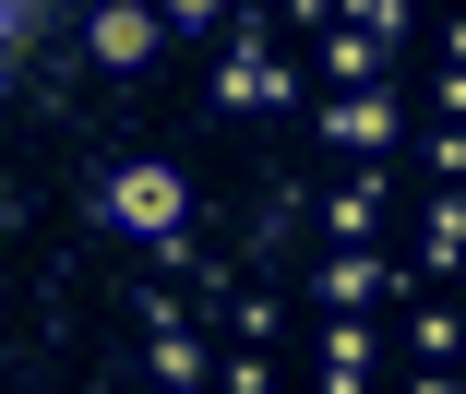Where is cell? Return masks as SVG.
Segmentation results:
<instances>
[{
    "instance_id": "1",
    "label": "cell",
    "mask_w": 466,
    "mask_h": 394,
    "mask_svg": "<svg viewBox=\"0 0 466 394\" xmlns=\"http://www.w3.org/2000/svg\"><path fill=\"white\" fill-rule=\"evenodd\" d=\"M120 216H132V227H179V179H167V167H132V179H120Z\"/></svg>"
}]
</instances>
